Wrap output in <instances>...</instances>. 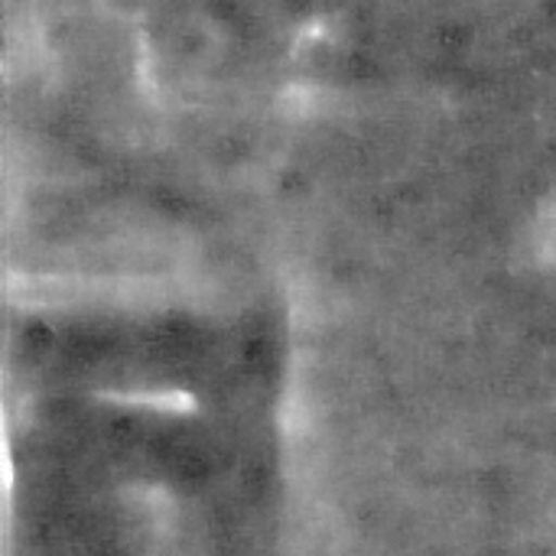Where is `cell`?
Listing matches in <instances>:
<instances>
[]
</instances>
